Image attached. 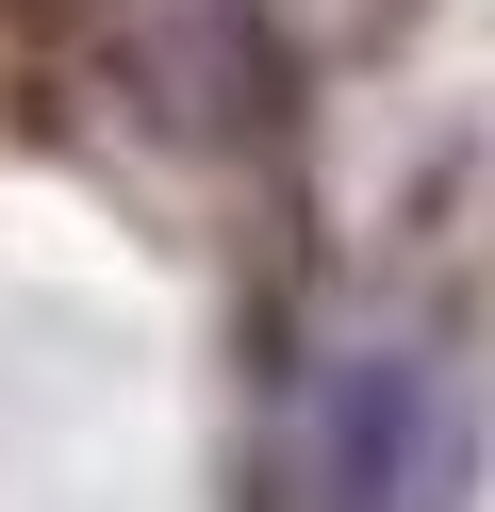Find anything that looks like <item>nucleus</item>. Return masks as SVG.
<instances>
[{"label": "nucleus", "instance_id": "obj_1", "mask_svg": "<svg viewBox=\"0 0 495 512\" xmlns=\"http://www.w3.org/2000/svg\"><path fill=\"white\" fill-rule=\"evenodd\" d=\"M297 479H314V496H413V479H446V413L413 397V364L363 347L314 397V430H297Z\"/></svg>", "mask_w": 495, "mask_h": 512}]
</instances>
